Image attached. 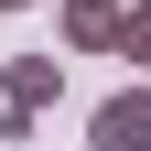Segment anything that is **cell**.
<instances>
[{"mask_svg":"<svg viewBox=\"0 0 151 151\" xmlns=\"http://www.w3.org/2000/svg\"><path fill=\"white\" fill-rule=\"evenodd\" d=\"M54 86H65V54H11L0 65V140H32V119L54 108Z\"/></svg>","mask_w":151,"mask_h":151,"instance_id":"obj_1","label":"cell"},{"mask_svg":"<svg viewBox=\"0 0 151 151\" xmlns=\"http://www.w3.org/2000/svg\"><path fill=\"white\" fill-rule=\"evenodd\" d=\"M86 151H151V86H119L86 119Z\"/></svg>","mask_w":151,"mask_h":151,"instance_id":"obj_2","label":"cell"},{"mask_svg":"<svg viewBox=\"0 0 151 151\" xmlns=\"http://www.w3.org/2000/svg\"><path fill=\"white\" fill-rule=\"evenodd\" d=\"M54 43H65V54H119V0H65Z\"/></svg>","mask_w":151,"mask_h":151,"instance_id":"obj_3","label":"cell"},{"mask_svg":"<svg viewBox=\"0 0 151 151\" xmlns=\"http://www.w3.org/2000/svg\"><path fill=\"white\" fill-rule=\"evenodd\" d=\"M119 54L151 65V0H119Z\"/></svg>","mask_w":151,"mask_h":151,"instance_id":"obj_4","label":"cell"},{"mask_svg":"<svg viewBox=\"0 0 151 151\" xmlns=\"http://www.w3.org/2000/svg\"><path fill=\"white\" fill-rule=\"evenodd\" d=\"M0 11H32V0H0Z\"/></svg>","mask_w":151,"mask_h":151,"instance_id":"obj_5","label":"cell"}]
</instances>
